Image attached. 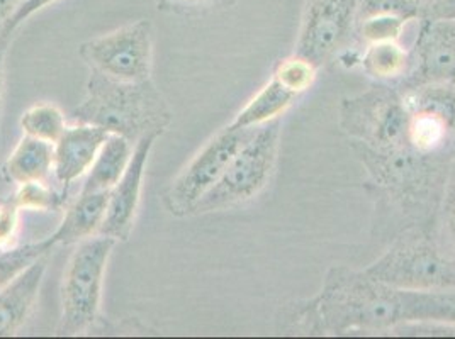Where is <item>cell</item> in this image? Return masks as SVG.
I'll list each match as a JSON object with an SVG mask.
<instances>
[{
    "label": "cell",
    "mask_w": 455,
    "mask_h": 339,
    "mask_svg": "<svg viewBox=\"0 0 455 339\" xmlns=\"http://www.w3.org/2000/svg\"><path fill=\"white\" fill-rule=\"evenodd\" d=\"M287 319L296 331L311 336L382 333L404 324L401 292L348 266L330 268L322 290L294 304Z\"/></svg>",
    "instance_id": "obj_1"
},
{
    "label": "cell",
    "mask_w": 455,
    "mask_h": 339,
    "mask_svg": "<svg viewBox=\"0 0 455 339\" xmlns=\"http://www.w3.org/2000/svg\"><path fill=\"white\" fill-rule=\"evenodd\" d=\"M372 184L398 209L410 231H434L445 178L454 158L421 154L411 146L376 150L352 141Z\"/></svg>",
    "instance_id": "obj_2"
},
{
    "label": "cell",
    "mask_w": 455,
    "mask_h": 339,
    "mask_svg": "<svg viewBox=\"0 0 455 339\" xmlns=\"http://www.w3.org/2000/svg\"><path fill=\"white\" fill-rule=\"evenodd\" d=\"M72 115L76 122L121 134L133 145L147 134L162 136L172 124L171 107L152 78L119 82L97 72H91L87 95Z\"/></svg>",
    "instance_id": "obj_3"
},
{
    "label": "cell",
    "mask_w": 455,
    "mask_h": 339,
    "mask_svg": "<svg viewBox=\"0 0 455 339\" xmlns=\"http://www.w3.org/2000/svg\"><path fill=\"white\" fill-rule=\"evenodd\" d=\"M363 272L395 290L455 287V255L434 231H408Z\"/></svg>",
    "instance_id": "obj_4"
},
{
    "label": "cell",
    "mask_w": 455,
    "mask_h": 339,
    "mask_svg": "<svg viewBox=\"0 0 455 339\" xmlns=\"http://www.w3.org/2000/svg\"><path fill=\"white\" fill-rule=\"evenodd\" d=\"M279 146L281 119L257 128L231 158L218 184L194 208L192 216L238 208L255 199L272 180Z\"/></svg>",
    "instance_id": "obj_5"
},
{
    "label": "cell",
    "mask_w": 455,
    "mask_h": 339,
    "mask_svg": "<svg viewBox=\"0 0 455 339\" xmlns=\"http://www.w3.org/2000/svg\"><path fill=\"white\" fill-rule=\"evenodd\" d=\"M116 243L113 238L97 234L76 245L63 272L58 336L84 335L99 319L102 285Z\"/></svg>",
    "instance_id": "obj_6"
},
{
    "label": "cell",
    "mask_w": 455,
    "mask_h": 339,
    "mask_svg": "<svg viewBox=\"0 0 455 339\" xmlns=\"http://www.w3.org/2000/svg\"><path fill=\"white\" fill-rule=\"evenodd\" d=\"M339 122L345 134L376 150L408 145V113L395 85L378 83L362 94L343 99Z\"/></svg>",
    "instance_id": "obj_7"
},
{
    "label": "cell",
    "mask_w": 455,
    "mask_h": 339,
    "mask_svg": "<svg viewBox=\"0 0 455 339\" xmlns=\"http://www.w3.org/2000/svg\"><path fill=\"white\" fill-rule=\"evenodd\" d=\"M78 55L100 75L119 82H145L152 78L153 26L150 20H134L111 33L87 39Z\"/></svg>",
    "instance_id": "obj_8"
},
{
    "label": "cell",
    "mask_w": 455,
    "mask_h": 339,
    "mask_svg": "<svg viewBox=\"0 0 455 339\" xmlns=\"http://www.w3.org/2000/svg\"><path fill=\"white\" fill-rule=\"evenodd\" d=\"M401 94L408 145L421 154L455 158V83H427Z\"/></svg>",
    "instance_id": "obj_9"
},
{
    "label": "cell",
    "mask_w": 455,
    "mask_h": 339,
    "mask_svg": "<svg viewBox=\"0 0 455 339\" xmlns=\"http://www.w3.org/2000/svg\"><path fill=\"white\" fill-rule=\"evenodd\" d=\"M253 131L255 130H235L227 126L209 139L165 192L164 204L172 216H192L194 208L218 184L231 158L245 145Z\"/></svg>",
    "instance_id": "obj_10"
},
{
    "label": "cell",
    "mask_w": 455,
    "mask_h": 339,
    "mask_svg": "<svg viewBox=\"0 0 455 339\" xmlns=\"http://www.w3.org/2000/svg\"><path fill=\"white\" fill-rule=\"evenodd\" d=\"M361 0H306L294 55L318 70L355 36Z\"/></svg>",
    "instance_id": "obj_11"
},
{
    "label": "cell",
    "mask_w": 455,
    "mask_h": 339,
    "mask_svg": "<svg viewBox=\"0 0 455 339\" xmlns=\"http://www.w3.org/2000/svg\"><path fill=\"white\" fill-rule=\"evenodd\" d=\"M427 83H455V20H419L411 50V70L395 85L399 92Z\"/></svg>",
    "instance_id": "obj_12"
},
{
    "label": "cell",
    "mask_w": 455,
    "mask_h": 339,
    "mask_svg": "<svg viewBox=\"0 0 455 339\" xmlns=\"http://www.w3.org/2000/svg\"><path fill=\"white\" fill-rule=\"evenodd\" d=\"M158 138L160 134H147L134 143L133 156L128 169L109 190L108 210L99 234L113 238L117 243L130 240L141 201L147 163Z\"/></svg>",
    "instance_id": "obj_13"
},
{
    "label": "cell",
    "mask_w": 455,
    "mask_h": 339,
    "mask_svg": "<svg viewBox=\"0 0 455 339\" xmlns=\"http://www.w3.org/2000/svg\"><path fill=\"white\" fill-rule=\"evenodd\" d=\"M108 136L109 132L92 124L76 122V126L67 128L53 145V173L58 184L67 190L80 177L87 175Z\"/></svg>",
    "instance_id": "obj_14"
},
{
    "label": "cell",
    "mask_w": 455,
    "mask_h": 339,
    "mask_svg": "<svg viewBox=\"0 0 455 339\" xmlns=\"http://www.w3.org/2000/svg\"><path fill=\"white\" fill-rule=\"evenodd\" d=\"M46 272V256L28 266L0 290V338L14 336L31 318Z\"/></svg>",
    "instance_id": "obj_15"
},
{
    "label": "cell",
    "mask_w": 455,
    "mask_h": 339,
    "mask_svg": "<svg viewBox=\"0 0 455 339\" xmlns=\"http://www.w3.org/2000/svg\"><path fill=\"white\" fill-rule=\"evenodd\" d=\"M109 190L80 192L76 202L67 209L65 217L52 234L57 245H78L97 236L108 210Z\"/></svg>",
    "instance_id": "obj_16"
},
{
    "label": "cell",
    "mask_w": 455,
    "mask_h": 339,
    "mask_svg": "<svg viewBox=\"0 0 455 339\" xmlns=\"http://www.w3.org/2000/svg\"><path fill=\"white\" fill-rule=\"evenodd\" d=\"M53 145L24 134L2 165V175L7 182L18 185L28 182H44L53 171Z\"/></svg>",
    "instance_id": "obj_17"
},
{
    "label": "cell",
    "mask_w": 455,
    "mask_h": 339,
    "mask_svg": "<svg viewBox=\"0 0 455 339\" xmlns=\"http://www.w3.org/2000/svg\"><path fill=\"white\" fill-rule=\"evenodd\" d=\"M299 99L284 87L275 76H272L266 85L253 95L247 106L235 115V119L228 124L235 130H257L272 121L281 119V115Z\"/></svg>",
    "instance_id": "obj_18"
},
{
    "label": "cell",
    "mask_w": 455,
    "mask_h": 339,
    "mask_svg": "<svg viewBox=\"0 0 455 339\" xmlns=\"http://www.w3.org/2000/svg\"><path fill=\"white\" fill-rule=\"evenodd\" d=\"M133 143L121 136L109 132L104 145L95 156L94 163L87 171L85 182L80 192H102L111 190L128 169L133 156Z\"/></svg>",
    "instance_id": "obj_19"
},
{
    "label": "cell",
    "mask_w": 455,
    "mask_h": 339,
    "mask_svg": "<svg viewBox=\"0 0 455 339\" xmlns=\"http://www.w3.org/2000/svg\"><path fill=\"white\" fill-rule=\"evenodd\" d=\"M362 70L378 83L398 85L411 70V51L399 41H380L365 44L361 58Z\"/></svg>",
    "instance_id": "obj_20"
},
{
    "label": "cell",
    "mask_w": 455,
    "mask_h": 339,
    "mask_svg": "<svg viewBox=\"0 0 455 339\" xmlns=\"http://www.w3.org/2000/svg\"><path fill=\"white\" fill-rule=\"evenodd\" d=\"M401 292L403 320L455 326V287L428 292Z\"/></svg>",
    "instance_id": "obj_21"
},
{
    "label": "cell",
    "mask_w": 455,
    "mask_h": 339,
    "mask_svg": "<svg viewBox=\"0 0 455 339\" xmlns=\"http://www.w3.org/2000/svg\"><path fill=\"white\" fill-rule=\"evenodd\" d=\"M22 134L55 145L67 131V117L55 104H36L20 115Z\"/></svg>",
    "instance_id": "obj_22"
},
{
    "label": "cell",
    "mask_w": 455,
    "mask_h": 339,
    "mask_svg": "<svg viewBox=\"0 0 455 339\" xmlns=\"http://www.w3.org/2000/svg\"><path fill=\"white\" fill-rule=\"evenodd\" d=\"M57 246L52 236L38 243L7 248L0 251V290H4L20 273L38 262L39 258L48 256L50 251Z\"/></svg>",
    "instance_id": "obj_23"
},
{
    "label": "cell",
    "mask_w": 455,
    "mask_h": 339,
    "mask_svg": "<svg viewBox=\"0 0 455 339\" xmlns=\"http://www.w3.org/2000/svg\"><path fill=\"white\" fill-rule=\"evenodd\" d=\"M316 75L318 68L307 59L296 55L281 59L272 74L284 87L298 95H303L313 87Z\"/></svg>",
    "instance_id": "obj_24"
},
{
    "label": "cell",
    "mask_w": 455,
    "mask_h": 339,
    "mask_svg": "<svg viewBox=\"0 0 455 339\" xmlns=\"http://www.w3.org/2000/svg\"><path fill=\"white\" fill-rule=\"evenodd\" d=\"M408 22L410 20L399 16H369L357 20L355 36L365 44L380 41H399Z\"/></svg>",
    "instance_id": "obj_25"
},
{
    "label": "cell",
    "mask_w": 455,
    "mask_h": 339,
    "mask_svg": "<svg viewBox=\"0 0 455 339\" xmlns=\"http://www.w3.org/2000/svg\"><path fill=\"white\" fill-rule=\"evenodd\" d=\"M12 201L18 204V208L28 210H55L60 208L63 195L57 190L48 187L44 182H28L18 185L16 193L12 195Z\"/></svg>",
    "instance_id": "obj_26"
},
{
    "label": "cell",
    "mask_w": 455,
    "mask_h": 339,
    "mask_svg": "<svg viewBox=\"0 0 455 339\" xmlns=\"http://www.w3.org/2000/svg\"><path fill=\"white\" fill-rule=\"evenodd\" d=\"M369 16H399L419 20L423 18V7L419 0H361L357 20Z\"/></svg>",
    "instance_id": "obj_27"
},
{
    "label": "cell",
    "mask_w": 455,
    "mask_h": 339,
    "mask_svg": "<svg viewBox=\"0 0 455 339\" xmlns=\"http://www.w3.org/2000/svg\"><path fill=\"white\" fill-rule=\"evenodd\" d=\"M440 217V238L455 255V158L445 178L442 201L438 209Z\"/></svg>",
    "instance_id": "obj_28"
},
{
    "label": "cell",
    "mask_w": 455,
    "mask_h": 339,
    "mask_svg": "<svg viewBox=\"0 0 455 339\" xmlns=\"http://www.w3.org/2000/svg\"><path fill=\"white\" fill-rule=\"evenodd\" d=\"M20 209L12 197L0 204V251L12 245L20 226Z\"/></svg>",
    "instance_id": "obj_29"
},
{
    "label": "cell",
    "mask_w": 455,
    "mask_h": 339,
    "mask_svg": "<svg viewBox=\"0 0 455 339\" xmlns=\"http://www.w3.org/2000/svg\"><path fill=\"white\" fill-rule=\"evenodd\" d=\"M55 2H58V0H24V2L20 4V9H18V12L14 14V18L9 20V22L5 24V28L2 29L0 38H12L14 33L20 29V26H22L26 20H29L31 16L41 12L43 9L50 7V5L55 4Z\"/></svg>",
    "instance_id": "obj_30"
},
{
    "label": "cell",
    "mask_w": 455,
    "mask_h": 339,
    "mask_svg": "<svg viewBox=\"0 0 455 339\" xmlns=\"http://www.w3.org/2000/svg\"><path fill=\"white\" fill-rule=\"evenodd\" d=\"M158 9H171L172 12H201L221 7L227 0H156Z\"/></svg>",
    "instance_id": "obj_31"
},
{
    "label": "cell",
    "mask_w": 455,
    "mask_h": 339,
    "mask_svg": "<svg viewBox=\"0 0 455 339\" xmlns=\"http://www.w3.org/2000/svg\"><path fill=\"white\" fill-rule=\"evenodd\" d=\"M24 0H0V33L5 24L14 18Z\"/></svg>",
    "instance_id": "obj_32"
},
{
    "label": "cell",
    "mask_w": 455,
    "mask_h": 339,
    "mask_svg": "<svg viewBox=\"0 0 455 339\" xmlns=\"http://www.w3.org/2000/svg\"><path fill=\"white\" fill-rule=\"evenodd\" d=\"M11 39L0 38V119H2V107H4V94H5V55Z\"/></svg>",
    "instance_id": "obj_33"
},
{
    "label": "cell",
    "mask_w": 455,
    "mask_h": 339,
    "mask_svg": "<svg viewBox=\"0 0 455 339\" xmlns=\"http://www.w3.org/2000/svg\"><path fill=\"white\" fill-rule=\"evenodd\" d=\"M430 18H440V20H454L455 0H447L443 5H440Z\"/></svg>",
    "instance_id": "obj_34"
},
{
    "label": "cell",
    "mask_w": 455,
    "mask_h": 339,
    "mask_svg": "<svg viewBox=\"0 0 455 339\" xmlns=\"http://www.w3.org/2000/svg\"><path fill=\"white\" fill-rule=\"evenodd\" d=\"M447 0H419L423 7V18H430L440 5H443ZM421 18V20H423Z\"/></svg>",
    "instance_id": "obj_35"
},
{
    "label": "cell",
    "mask_w": 455,
    "mask_h": 339,
    "mask_svg": "<svg viewBox=\"0 0 455 339\" xmlns=\"http://www.w3.org/2000/svg\"><path fill=\"white\" fill-rule=\"evenodd\" d=\"M454 20H455V18H454Z\"/></svg>",
    "instance_id": "obj_36"
}]
</instances>
